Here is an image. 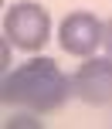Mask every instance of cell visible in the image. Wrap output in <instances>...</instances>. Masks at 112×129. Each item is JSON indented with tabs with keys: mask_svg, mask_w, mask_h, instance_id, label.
<instances>
[{
	"mask_svg": "<svg viewBox=\"0 0 112 129\" xmlns=\"http://www.w3.org/2000/svg\"><path fill=\"white\" fill-rule=\"evenodd\" d=\"M75 95V85L65 71L58 68L54 58H31L17 68L4 71V85H0V99L4 105L14 109H31V112H58Z\"/></svg>",
	"mask_w": 112,
	"mask_h": 129,
	"instance_id": "6da1fadb",
	"label": "cell"
},
{
	"mask_svg": "<svg viewBox=\"0 0 112 129\" xmlns=\"http://www.w3.org/2000/svg\"><path fill=\"white\" fill-rule=\"evenodd\" d=\"M4 38L17 51H41L51 41V14L34 0L10 4L4 14Z\"/></svg>",
	"mask_w": 112,
	"mask_h": 129,
	"instance_id": "7a4b0ae2",
	"label": "cell"
},
{
	"mask_svg": "<svg viewBox=\"0 0 112 129\" xmlns=\"http://www.w3.org/2000/svg\"><path fill=\"white\" fill-rule=\"evenodd\" d=\"M102 38H105V24L92 10H71L58 27L61 51L75 54V58H92L95 48L102 44Z\"/></svg>",
	"mask_w": 112,
	"mask_h": 129,
	"instance_id": "3957f363",
	"label": "cell"
},
{
	"mask_svg": "<svg viewBox=\"0 0 112 129\" xmlns=\"http://www.w3.org/2000/svg\"><path fill=\"white\" fill-rule=\"evenodd\" d=\"M71 85L85 105H112V54L85 58V64L71 75Z\"/></svg>",
	"mask_w": 112,
	"mask_h": 129,
	"instance_id": "277c9868",
	"label": "cell"
},
{
	"mask_svg": "<svg viewBox=\"0 0 112 129\" xmlns=\"http://www.w3.org/2000/svg\"><path fill=\"white\" fill-rule=\"evenodd\" d=\"M41 112H31V109H27V112H17V116H10V119H4V126L7 129H14V126H41Z\"/></svg>",
	"mask_w": 112,
	"mask_h": 129,
	"instance_id": "5b68a950",
	"label": "cell"
},
{
	"mask_svg": "<svg viewBox=\"0 0 112 129\" xmlns=\"http://www.w3.org/2000/svg\"><path fill=\"white\" fill-rule=\"evenodd\" d=\"M102 44H105V51L112 54V17L105 20V38H102Z\"/></svg>",
	"mask_w": 112,
	"mask_h": 129,
	"instance_id": "8992f818",
	"label": "cell"
}]
</instances>
